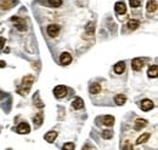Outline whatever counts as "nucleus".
<instances>
[{
    "mask_svg": "<svg viewBox=\"0 0 158 150\" xmlns=\"http://www.w3.org/2000/svg\"><path fill=\"white\" fill-rule=\"evenodd\" d=\"M33 82H34V77H33L32 75L24 76V77H23V80H22L21 86L17 89L19 93L22 94V96H26V94L29 92V90H31V87H32Z\"/></svg>",
    "mask_w": 158,
    "mask_h": 150,
    "instance_id": "nucleus-1",
    "label": "nucleus"
},
{
    "mask_svg": "<svg viewBox=\"0 0 158 150\" xmlns=\"http://www.w3.org/2000/svg\"><path fill=\"white\" fill-rule=\"evenodd\" d=\"M11 22H15L16 23V28L20 30V32H24L27 29V23L26 21L21 17H12L11 18Z\"/></svg>",
    "mask_w": 158,
    "mask_h": 150,
    "instance_id": "nucleus-2",
    "label": "nucleus"
},
{
    "mask_svg": "<svg viewBox=\"0 0 158 150\" xmlns=\"http://www.w3.org/2000/svg\"><path fill=\"white\" fill-rule=\"evenodd\" d=\"M67 92H68L67 87H64V86H62V85L56 86L55 90H54V94H55L57 98H63V97H66V96H67Z\"/></svg>",
    "mask_w": 158,
    "mask_h": 150,
    "instance_id": "nucleus-3",
    "label": "nucleus"
},
{
    "mask_svg": "<svg viewBox=\"0 0 158 150\" xmlns=\"http://www.w3.org/2000/svg\"><path fill=\"white\" fill-rule=\"evenodd\" d=\"M153 107H155V104H153V102L150 101V99H143V101L141 102V104H140V108H141L143 112H148V110L153 109Z\"/></svg>",
    "mask_w": 158,
    "mask_h": 150,
    "instance_id": "nucleus-4",
    "label": "nucleus"
},
{
    "mask_svg": "<svg viewBox=\"0 0 158 150\" xmlns=\"http://www.w3.org/2000/svg\"><path fill=\"white\" fill-rule=\"evenodd\" d=\"M71 62H72V56H71L68 52L61 53V56H60V63H61L62 65H68Z\"/></svg>",
    "mask_w": 158,
    "mask_h": 150,
    "instance_id": "nucleus-5",
    "label": "nucleus"
},
{
    "mask_svg": "<svg viewBox=\"0 0 158 150\" xmlns=\"http://www.w3.org/2000/svg\"><path fill=\"white\" fill-rule=\"evenodd\" d=\"M17 132L20 134H27V133L31 132V127H29V125L27 122H21L19 125V127H17Z\"/></svg>",
    "mask_w": 158,
    "mask_h": 150,
    "instance_id": "nucleus-6",
    "label": "nucleus"
},
{
    "mask_svg": "<svg viewBox=\"0 0 158 150\" xmlns=\"http://www.w3.org/2000/svg\"><path fill=\"white\" fill-rule=\"evenodd\" d=\"M15 4H16L15 0H2L0 2V7H1V10H9V9L14 7Z\"/></svg>",
    "mask_w": 158,
    "mask_h": 150,
    "instance_id": "nucleus-7",
    "label": "nucleus"
},
{
    "mask_svg": "<svg viewBox=\"0 0 158 150\" xmlns=\"http://www.w3.org/2000/svg\"><path fill=\"white\" fill-rule=\"evenodd\" d=\"M60 32V27L57 24H50L49 27H48V34L50 35V37H56L57 34H59Z\"/></svg>",
    "mask_w": 158,
    "mask_h": 150,
    "instance_id": "nucleus-8",
    "label": "nucleus"
},
{
    "mask_svg": "<svg viewBox=\"0 0 158 150\" xmlns=\"http://www.w3.org/2000/svg\"><path fill=\"white\" fill-rule=\"evenodd\" d=\"M142 67H143V61H142V59L135 58V59L131 61V68H133L134 70L139 72L140 69H142Z\"/></svg>",
    "mask_w": 158,
    "mask_h": 150,
    "instance_id": "nucleus-9",
    "label": "nucleus"
},
{
    "mask_svg": "<svg viewBox=\"0 0 158 150\" xmlns=\"http://www.w3.org/2000/svg\"><path fill=\"white\" fill-rule=\"evenodd\" d=\"M146 10L148 14H152L157 10V1L156 0H148L147 1V6H146Z\"/></svg>",
    "mask_w": 158,
    "mask_h": 150,
    "instance_id": "nucleus-10",
    "label": "nucleus"
},
{
    "mask_svg": "<svg viewBox=\"0 0 158 150\" xmlns=\"http://www.w3.org/2000/svg\"><path fill=\"white\" fill-rule=\"evenodd\" d=\"M114 9H116V12H117L118 15H123V14L127 12V6H125V4L122 2V1H118V2L116 4Z\"/></svg>",
    "mask_w": 158,
    "mask_h": 150,
    "instance_id": "nucleus-11",
    "label": "nucleus"
},
{
    "mask_svg": "<svg viewBox=\"0 0 158 150\" xmlns=\"http://www.w3.org/2000/svg\"><path fill=\"white\" fill-rule=\"evenodd\" d=\"M147 125V121L145 120V119H138L136 121H135V125H134V128L136 130V131H141L145 126Z\"/></svg>",
    "mask_w": 158,
    "mask_h": 150,
    "instance_id": "nucleus-12",
    "label": "nucleus"
},
{
    "mask_svg": "<svg viewBox=\"0 0 158 150\" xmlns=\"http://www.w3.org/2000/svg\"><path fill=\"white\" fill-rule=\"evenodd\" d=\"M56 137H57V132H54V131H51V132H48L46 134H45V140L46 142H49V143H54L55 142V139H56Z\"/></svg>",
    "mask_w": 158,
    "mask_h": 150,
    "instance_id": "nucleus-13",
    "label": "nucleus"
},
{
    "mask_svg": "<svg viewBox=\"0 0 158 150\" xmlns=\"http://www.w3.org/2000/svg\"><path fill=\"white\" fill-rule=\"evenodd\" d=\"M72 107L74 109H83L84 108V101L81 98H76L73 102H72Z\"/></svg>",
    "mask_w": 158,
    "mask_h": 150,
    "instance_id": "nucleus-14",
    "label": "nucleus"
},
{
    "mask_svg": "<svg viewBox=\"0 0 158 150\" xmlns=\"http://www.w3.org/2000/svg\"><path fill=\"white\" fill-rule=\"evenodd\" d=\"M147 74H148V76L150 77H157L158 75V67L156 65V64H153V65H151L150 68H148V72H147Z\"/></svg>",
    "mask_w": 158,
    "mask_h": 150,
    "instance_id": "nucleus-15",
    "label": "nucleus"
},
{
    "mask_svg": "<svg viewBox=\"0 0 158 150\" xmlns=\"http://www.w3.org/2000/svg\"><path fill=\"white\" fill-rule=\"evenodd\" d=\"M125 70V63L124 62H119L114 65V72L116 74H123V72Z\"/></svg>",
    "mask_w": 158,
    "mask_h": 150,
    "instance_id": "nucleus-16",
    "label": "nucleus"
},
{
    "mask_svg": "<svg viewBox=\"0 0 158 150\" xmlns=\"http://www.w3.org/2000/svg\"><path fill=\"white\" fill-rule=\"evenodd\" d=\"M100 91H101V86L99 84H91L89 87V92L91 94H98L100 93Z\"/></svg>",
    "mask_w": 158,
    "mask_h": 150,
    "instance_id": "nucleus-17",
    "label": "nucleus"
},
{
    "mask_svg": "<svg viewBox=\"0 0 158 150\" xmlns=\"http://www.w3.org/2000/svg\"><path fill=\"white\" fill-rule=\"evenodd\" d=\"M113 124H114V117L113 116H111V115H106L105 117H103V125H106V126H113Z\"/></svg>",
    "mask_w": 158,
    "mask_h": 150,
    "instance_id": "nucleus-18",
    "label": "nucleus"
},
{
    "mask_svg": "<svg viewBox=\"0 0 158 150\" xmlns=\"http://www.w3.org/2000/svg\"><path fill=\"white\" fill-rule=\"evenodd\" d=\"M139 26H140V22L136 21V19H130V21L128 22V28H129L130 30H135V29H138Z\"/></svg>",
    "mask_w": 158,
    "mask_h": 150,
    "instance_id": "nucleus-19",
    "label": "nucleus"
},
{
    "mask_svg": "<svg viewBox=\"0 0 158 150\" xmlns=\"http://www.w3.org/2000/svg\"><path fill=\"white\" fill-rule=\"evenodd\" d=\"M150 133H143L142 136H140L138 138V140H136V143L138 144H142V143H145V142H147L148 140V138H150Z\"/></svg>",
    "mask_w": 158,
    "mask_h": 150,
    "instance_id": "nucleus-20",
    "label": "nucleus"
},
{
    "mask_svg": "<svg viewBox=\"0 0 158 150\" xmlns=\"http://www.w3.org/2000/svg\"><path fill=\"white\" fill-rule=\"evenodd\" d=\"M125 102H127L125 96H123V94H117V96H116V103H117L118 105H123Z\"/></svg>",
    "mask_w": 158,
    "mask_h": 150,
    "instance_id": "nucleus-21",
    "label": "nucleus"
},
{
    "mask_svg": "<svg viewBox=\"0 0 158 150\" xmlns=\"http://www.w3.org/2000/svg\"><path fill=\"white\" fill-rule=\"evenodd\" d=\"M41 122H43V112H39V114L34 117V125H35L37 127H39L40 125H41Z\"/></svg>",
    "mask_w": 158,
    "mask_h": 150,
    "instance_id": "nucleus-22",
    "label": "nucleus"
},
{
    "mask_svg": "<svg viewBox=\"0 0 158 150\" xmlns=\"http://www.w3.org/2000/svg\"><path fill=\"white\" fill-rule=\"evenodd\" d=\"M94 29H95V28H94V24H93V22H90V23L86 26V34L91 37V35L94 34Z\"/></svg>",
    "mask_w": 158,
    "mask_h": 150,
    "instance_id": "nucleus-23",
    "label": "nucleus"
},
{
    "mask_svg": "<svg viewBox=\"0 0 158 150\" xmlns=\"http://www.w3.org/2000/svg\"><path fill=\"white\" fill-rule=\"evenodd\" d=\"M102 137H103L105 139H110V138L113 137V132L111 131V130H106V131L102 132Z\"/></svg>",
    "mask_w": 158,
    "mask_h": 150,
    "instance_id": "nucleus-24",
    "label": "nucleus"
},
{
    "mask_svg": "<svg viewBox=\"0 0 158 150\" xmlns=\"http://www.w3.org/2000/svg\"><path fill=\"white\" fill-rule=\"evenodd\" d=\"M48 1L54 7H59V6H61V4H62V0H48Z\"/></svg>",
    "mask_w": 158,
    "mask_h": 150,
    "instance_id": "nucleus-25",
    "label": "nucleus"
},
{
    "mask_svg": "<svg viewBox=\"0 0 158 150\" xmlns=\"http://www.w3.org/2000/svg\"><path fill=\"white\" fill-rule=\"evenodd\" d=\"M131 7H139L141 5V0H129Z\"/></svg>",
    "mask_w": 158,
    "mask_h": 150,
    "instance_id": "nucleus-26",
    "label": "nucleus"
},
{
    "mask_svg": "<svg viewBox=\"0 0 158 150\" xmlns=\"http://www.w3.org/2000/svg\"><path fill=\"white\" fill-rule=\"evenodd\" d=\"M63 149H68V150L74 149V144L73 143H67V144L63 145Z\"/></svg>",
    "mask_w": 158,
    "mask_h": 150,
    "instance_id": "nucleus-27",
    "label": "nucleus"
},
{
    "mask_svg": "<svg viewBox=\"0 0 158 150\" xmlns=\"http://www.w3.org/2000/svg\"><path fill=\"white\" fill-rule=\"evenodd\" d=\"M5 45V39L4 38H0V49H2Z\"/></svg>",
    "mask_w": 158,
    "mask_h": 150,
    "instance_id": "nucleus-28",
    "label": "nucleus"
},
{
    "mask_svg": "<svg viewBox=\"0 0 158 150\" xmlns=\"http://www.w3.org/2000/svg\"><path fill=\"white\" fill-rule=\"evenodd\" d=\"M37 107H38V108H44V104L41 103V101H40V99L37 101Z\"/></svg>",
    "mask_w": 158,
    "mask_h": 150,
    "instance_id": "nucleus-29",
    "label": "nucleus"
},
{
    "mask_svg": "<svg viewBox=\"0 0 158 150\" xmlns=\"http://www.w3.org/2000/svg\"><path fill=\"white\" fill-rule=\"evenodd\" d=\"M5 65H6V63L4 61H0V68H5Z\"/></svg>",
    "mask_w": 158,
    "mask_h": 150,
    "instance_id": "nucleus-30",
    "label": "nucleus"
}]
</instances>
